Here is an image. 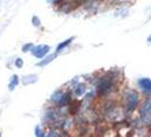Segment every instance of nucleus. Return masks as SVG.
Returning a JSON list of instances; mask_svg holds the SVG:
<instances>
[{"instance_id":"obj_1","label":"nucleus","mask_w":151,"mask_h":137,"mask_svg":"<svg viewBox=\"0 0 151 137\" xmlns=\"http://www.w3.org/2000/svg\"><path fill=\"white\" fill-rule=\"evenodd\" d=\"M115 86V77L113 74H106L101 77L97 82V91L99 95H106Z\"/></svg>"},{"instance_id":"obj_2","label":"nucleus","mask_w":151,"mask_h":137,"mask_svg":"<svg viewBox=\"0 0 151 137\" xmlns=\"http://www.w3.org/2000/svg\"><path fill=\"white\" fill-rule=\"evenodd\" d=\"M125 98V110L127 113L133 112L139 104V96L134 90H127L124 94Z\"/></svg>"},{"instance_id":"obj_3","label":"nucleus","mask_w":151,"mask_h":137,"mask_svg":"<svg viewBox=\"0 0 151 137\" xmlns=\"http://www.w3.org/2000/svg\"><path fill=\"white\" fill-rule=\"evenodd\" d=\"M140 118L144 125H151V101H145L141 105Z\"/></svg>"},{"instance_id":"obj_4","label":"nucleus","mask_w":151,"mask_h":137,"mask_svg":"<svg viewBox=\"0 0 151 137\" xmlns=\"http://www.w3.org/2000/svg\"><path fill=\"white\" fill-rule=\"evenodd\" d=\"M50 50V46L48 45H38L33 46L31 53L33 54V56H35L37 58H45V56L48 55Z\"/></svg>"},{"instance_id":"obj_5","label":"nucleus","mask_w":151,"mask_h":137,"mask_svg":"<svg viewBox=\"0 0 151 137\" xmlns=\"http://www.w3.org/2000/svg\"><path fill=\"white\" fill-rule=\"evenodd\" d=\"M137 84L140 86L141 89H143L145 91H151V80L149 78H141Z\"/></svg>"},{"instance_id":"obj_6","label":"nucleus","mask_w":151,"mask_h":137,"mask_svg":"<svg viewBox=\"0 0 151 137\" xmlns=\"http://www.w3.org/2000/svg\"><path fill=\"white\" fill-rule=\"evenodd\" d=\"M85 91H86V86L84 84H78L74 89V94L77 97H81L85 94Z\"/></svg>"},{"instance_id":"obj_7","label":"nucleus","mask_w":151,"mask_h":137,"mask_svg":"<svg viewBox=\"0 0 151 137\" xmlns=\"http://www.w3.org/2000/svg\"><path fill=\"white\" fill-rule=\"evenodd\" d=\"M37 81H38V77L33 76V74L25 76L24 78H23V80H22L23 85H25V86H29V85L34 84V82H37Z\"/></svg>"},{"instance_id":"obj_8","label":"nucleus","mask_w":151,"mask_h":137,"mask_svg":"<svg viewBox=\"0 0 151 137\" xmlns=\"http://www.w3.org/2000/svg\"><path fill=\"white\" fill-rule=\"evenodd\" d=\"M73 40H74V38H69L67 39V40H65V41H63V42H60L59 45L57 46V49H56V52H57V54L58 53H61L67 46H69L72 42H73Z\"/></svg>"},{"instance_id":"obj_9","label":"nucleus","mask_w":151,"mask_h":137,"mask_svg":"<svg viewBox=\"0 0 151 137\" xmlns=\"http://www.w3.org/2000/svg\"><path fill=\"white\" fill-rule=\"evenodd\" d=\"M19 82V79H18V76H14L10 78V80H9V84H8V88H9V90H14L16 87H17V85Z\"/></svg>"},{"instance_id":"obj_10","label":"nucleus","mask_w":151,"mask_h":137,"mask_svg":"<svg viewBox=\"0 0 151 137\" xmlns=\"http://www.w3.org/2000/svg\"><path fill=\"white\" fill-rule=\"evenodd\" d=\"M56 58V54H51V55H48V56H45V60H42V61L39 63L38 65L39 66H45V65H48L49 63H51Z\"/></svg>"},{"instance_id":"obj_11","label":"nucleus","mask_w":151,"mask_h":137,"mask_svg":"<svg viewBox=\"0 0 151 137\" xmlns=\"http://www.w3.org/2000/svg\"><path fill=\"white\" fill-rule=\"evenodd\" d=\"M45 119L50 122L56 121V119H57V113H56L55 111H52V110H50V111H48V112L45 113Z\"/></svg>"},{"instance_id":"obj_12","label":"nucleus","mask_w":151,"mask_h":137,"mask_svg":"<svg viewBox=\"0 0 151 137\" xmlns=\"http://www.w3.org/2000/svg\"><path fill=\"white\" fill-rule=\"evenodd\" d=\"M69 99H70L69 94H63L60 101H59V103H58L59 106H66L68 103H69Z\"/></svg>"},{"instance_id":"obj_13","label":"nucleus","mask_w":151,"mask_h":137,"mask_svg":"<svg viewBox=\"0 0 151 137\" xmlns=\"http://www.w3.org/2000/svg\"><path fill=\"white\" fill-rule=\"evenodd\" d=\"M63 91L61 90H56L55 93L52 94V97H51V101H52L53 103H59V101H60V98H61V96H63Z\"/></svg>"},{"instance_id":"obj_14","label":"nucleus","mask_w":151,"mask_h":137,"mask_svg":"<svg viewBox=\"0 0 151 137\" xmlns=\"http://www.w3.org/2000/svg\"><path fill=\"white\" fill-rule=\"evenodd\" d=\"M34 131H35V136L37 137H45V133L42 131V129H41V127H40V126H37Z\"/></svg>"},{"instance_id":"obj_15","label":"nucleus","mask_w":151,"mask_h":137,"mask_svg":"<svg viewBox=\"0 0 151 137\" xmlns=\"http://www.w3.org/2000/svg\"><path fill=\"white\" fill-rule=\"evenodd\" d=\"M33 44H26V45L23 46L22 48V52L23 53H26V52H31L32 50V48H33Z\"/></svg>"},{"instance_id":"obj_16","label":"nucleus","mask_w":151,"mask_h":137,"mask_svg":"<svg viewBox=\"0 0 151 137\" xmlns=\"http://www.w3.org/2000/svg\"><path fill=\"white\" fill-rule=\"evenodd\" d=\"M32 24L34 25V26H40L41 25V21H40V18H39L38 16H33L32 17Z\"/></svg>"},{"instance_id":"obj_17","label":"nucleus","mask_w":151,"mask_h":137,"mask_svg":"<svg viewBox=\"0 0 151 137\" xmlns=\"http://www.w3.org/2000/svg\"><path fill=\"white\" fill-rule=\"evenodd\" d=\"M47 137H63V134L57 131V130H53V131H50Z\"/></svg>"},{"instance_id":"obj_18","label":"nucleus","mask_w":151,"mask_h":137,"mask_svg":"<svg viewBox=\"0 0 151 137\" xmlns=\"http://www.w3.org/2000/svg\"><path fill=\"white\" fill-rule=\"evenodd\" d=\"M15 65L17 66V68H22L23 65H24V61H23L21 57H18V58H16L15 61Z\"/></svg>"},{"instance_id":"obj_19","label":"nucleus","mask_w":151,"mask_h":137,"mask_svg":"<svg viewBox=\"0 0 151 137\" xmlns=\"http://www.w3.org/2000/svg\"><path fill=\"white\" fill-rule=\"evenodd\" d=\"M122 0H109V2H111V4H116V2H119Z\"/></svg>"},{"instance_id":"obj_20","label":"nucleus","mask_w":151,"mask_h":137,"mask_svg":"<svg viewBox=\"0 0 151 137\" xmlns=\"http://www.w3.org/2000/svg\"><path fill=\"white\" fill-rule=\"evenodd\" d=\"M148 41H149V42H151V34L149 36V38H148Z\"/></svg>"},{"instance_id":"obj_21","label":"nucleus","mask_w":151,"mask_h":137,"mask_svg":"<svg viewBox=\"0 0 151 137\" xmlns=\"http://www.w3.org/2000/svg\"><path fill=\"white\" fill-rule=\"evenodd\" d=\"M0 137H1V133H0Z\"/></svg>"}]
</instances>
